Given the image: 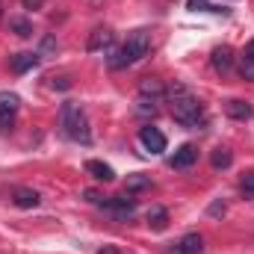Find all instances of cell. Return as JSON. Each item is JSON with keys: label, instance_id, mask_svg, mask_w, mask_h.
Here are the masks:
<instances>
[{"label": "cell", "instance_id": "1", "mask_svg": "<svg viewBox=\"0 0 254 254\" xmlns=\"http://www.w3.org/2000/svg\"><path fill=\"white\" fill-rule=\"evenodd\" d=\"M166 95H169V101H172V116H175L178 125H184V127H201L204 125V107H201V101L192 95L187 86L175 83Z\"/></svg>", "mask_w": 254, "mask_h": 254}, {"label": "cell", "instance_id": "2", "mask_svg": "<svg viewBox=\"0 0 254 254\" xmlns=\"http://www.w3.org/2000/svg\"><path fill=\"white\" fill-rule=\"evenodd\" d=\"M148 51H151V36H148V30H133V33L127 36V42L107 60V63H110V68L122 71V68H130V65H136L139 60H145Z\"/></svg>", "mask_w": 254, "mask_h": 254}, {"label": "cell", "instance_id": "3", "mask_svg": "<svg viewBox=\"0 0 254 254\" xmlns=\"http://www.w3.org/2000/svg\"><path fill=\"white\" fill-rule=\"evenodd\" d=\"M60 125H63V133L68 139H74V142H80V145H89V142H92L89 119H86V113L80 110V104L65 101L63 110H60Z\"/></svg>", "mask_w": 254, "mask_h": 254}, {"label": "cell", "instance_id": "4", "mask_svg": "<svg viewBox=\"0 0 254 254\" xmlns=\"http://www.w3.org/2000/svg\"><path fill=\"white\" fill-rule=\"evenodd\" d=\"M101 207L110 210V213H116V219H130V216L136 213V198H130V195H116V198L101 201Z\"/></svg>", "mask_w": 254, "mask_h": 254}, {"label": "cell", "instance_id": "5", "mask_svg": "<svg viewBox=\"0 0 254 254\" xmlns=\"http://www.w3.org/2000/svg\"><path fill=\"white\" fill-rule=\"evenodd\" d=\"M139 142H142V148L151 151V154H163V151H166V136H163V130H157V127H151V125L139 130Z\"/></svg>", "mask_w": 254, "mask_h": 254}, {"label": "cell", "instance_id": "6", "mask_svg": "<svg viewBox=\"0 0 254 254\" xmlns=\"http://www.w3.org/2000/svg\"><path fill=\"white\" fill-rule=\"evenodd\" d=\"M113 42H116V33L113 30H107V27H98L92 36H89V54H101V51H110L113 48Z\"/></svg>", "mask_w": 254, "mask_h": 254}, {"label": "cell", "instance_id": "7", "mask_svg": "<svg viewBox=\"0 0 254 254\" xmlns=\"http://www.w3.org/2000/svg\"><path fill=\"white\" fill-rule=\"evenodd\" d=\"M195 160H198V148L187 142V145H181V148H178V151L172 154L169 166H172V169H190V166L195 163Z\"/></svg>", "mask_w": 254, "mask_h": 254}, {"label": "cell", "instance_id": "8", "mask_svg": "<svg viewBox=\"0 0 254 254\" xmlns=\"http://www.w3.org/2000/svg\"><path fill=\"white\" fill-rule=\"evenodd\" d=\"M225 113L231 116V119H237V122H249L254 116V107L249 101H240V98H231V101H225Z\"/></svg>", "mask_w": 254, "mask_h": 254}, {"label": "cell", "instance_id": "9", "mask_svg": "<svg viewBox=\"0 0 254 254\" xmlns=\"http://www.w3.org/2000/svg\"><path fill=\"white\" fill-rule=\"evenodd\" d=\"M210 63H213V68H216L219 74H228V71L234 68V51H231L228 45H222V48H216V51H213Z\"/></svg>", "mask_w": 254, "mask_h": 254}, {"label": "cell", "instance_id": "10", "mask_svg": "<svg viewBox=\"0 0 254 254\" xmlns=\"http://www.w3.org/2000/svg\"><path fill=\"white\" fill-rule=\"evenodd\" d=\"M86 172H89L95 181H104V184L116 181V172H113V166H107V163H101V160H89V163H86Z\"/></svg>", "mask_w": 254, "mask_h": 254}, {"label": "cell", "instance_id": "11", "mask_svg": "<svg viewBox=\"0 0 254 254\" xmlns=\"http://www.w3.org/2000/svg\"><path fill=\"white\" fill-rule=\"evenodd\" d=\"M18 207H24V210H33V207H39V201H42V195L36 190H27V187H18L15 190V198H12Z\"/></svg>", "mask_w": 254, "mask_h": 254}, {"label": "cell", "instance_id": "12", "mask_svg": "<svg viewBox=\"0 0 254 254\" xmlns=\"http://www.w3.org/2000/svg\"><path fill=\"white\" fill-rule=\"evenodd\" d=\"M9 65H12L15 74H27L30 68L39 65V54H15V57L9 60Z\"/></svg>", "mask_w": 254, "mask_h": 254}, {"label": "cell", "instance_id": "13", "mask_svg": "<svg viewBox=\"0 0 254 254\" xmlns=\"http://www.w3.org/2000/svg\"><path fill=\"white\" fill-rule=\"evenodd\" d=\"M139 92H142V98L157 101V98H163V95H166V86H163L157 77H145V80L139 83Z\"/></svg>", "mask_w": 254, "mask_h": 254}, {"label": "cell", "instance_id": "14", "mask_svg": "<svg viewBox=\"0 0 254 254\" xmlns=\"http://www.w3.org/2000/svg\"><path fill=\"white\" fill-rule=\"evenodd\" d=\"M148 225H151L154 231H166V228H169V213H166V207H151V210H148Z\"/></svg>", "mask_w": 254, "mask_h": 254}, {"label": "cell", "instance_id": "15", "mask_svg": "<svg viewBox=\"0 0 254 254\" xmlns=\"http://www.w3.org/2000/svg\"><path fill=\"white\" fill-rule=\"evenodd\" d=\"M9 30H12L15 36H21V39H30V36H33V24H30L27 18H21V15H12V18H9Z\"/></svg>", "mask_w": 254, "mask_h": 254}, {"label": "cell", "instance_id": "16", "mask_svg": "<svg viewBox=\"0 0 254 254\" xmlns=\"http://www.w3.org/2000/svg\"><path fill=\"white\" fill-rule=\"evenodd\" d=\"M18 107H21V98L15 92H0V113L3 116H15Z\"/></svg>", "mask_w": 254, "mask_h": 254}, {"label": "cell", "instance_id": "17", "mask_svg": "<svg viewBox=\"0 0 254 254\" xmlns=\"http://www.w3.org/2000/svg\"><path fill=\"white\" fill-rule=\"evenodd\" d=\"M178 246L184 249V254H201L204 252V237L201 234H187Z\"/></svg>", "mask_w": 254, "mask_h": 254}, {"label": "cell", "instance_id": "18", "mask_svg": "<svg viewBox=\"0 0 254 254\" xmlns=\"http://www.w3.org/2000/svg\"><path fill=\"white\" fill-rule=\"evenodd\" d=\"M210 163H213V169H228V166L234 163V154H231L228 148H216L213 157H210Z\"/></svg>", "mask_w": 254, "mask_h": 254}, {"label": "cell", "instance_id": "19", "mask_svg": "<svg viewBox=\"0 0 254 254\" xmlns=\"http://www.w3.org/2000/svg\"><path fill=\"white\" fill-rule=\"evenodd\" d=\"M151 187V178L148 175H127V192H139Z\"/></svg>", "mask_w": 254, "mask_h": 254}, {"label": "cell", "instance_id": "20", "mask_svg": "<svg viewBox=\"0 0 254 254\" xmlns=\"http://www.w3.org/2000/svg\"><path fill=\"white\" fill-rule=\"evenodd\" d=\"M240 77L249 80V83H254V60L252 57H243V60H240Z\"/></svg>", "mask_w": 254, "mask_h": 254}, {"label": "cell", "instance_id": "21", "mask_svg": "<svg viewBox=\"0 0 254 254\" xmlns=\"http://www.w3.org/2000/svg\"><path fill=\"white\" fill-rule=\"evenodd\" d=\"M240 187H243V192H246V195H254V172L243 178V184H240Z\"/></svg>", "mask_w": 254, "mask_h": 254}, {"label": "cell", "instance_id": "22", "mask_svg": "<svg viewBox=\"0 0 254 254\" xmlns=\"http://www.w3.org/2000/svg\"><path fill=\"white\" fill-rule=\"evenodd\" d=\"M207 213H210V216H225V204H222V201H213Z\"/></svg>", "mask_w": 254, "mask_h": 254}, {"label": "cell", "instance_id": "23", "mask_svg": "<svg viewBox=\"0 0 254 254\" xmlns=\"http://www.w3.org/2000/svg\"><path fill=\"white\" fill-rule=\"evenodd\" d=\"M51 86H54V89H71V80H68V77H57Z\"/></svg>", "mask_w": 254, "mask_h": 254}, {"label": "cell", "instance_id": "24", "mask_svg": "<svg viewBox=\"0 0 254 254\" xmlns=\"http://www.w3.org/2000/svg\"><path fill=\"white\" fill-rule=\"evenodd\" d=\"M12 119H15V116H3V113H0V130H9V127H12Z\"/></svg>", "mask_w": 254, "mask_h": 254}, {"label": "cell", "instance_id": "25", "mask_svg": "<svg viewBox=\"0 0 254 254\" xmlns=\"http://www.w3.org/2000/svg\"><path fill=\"white\" fill-rule=\"evenodd\" d=\"M57 48V42H54V36H48L45 42H42V51H54Z\"/></svg>", "mask_w": 254, "mask_h": 254}, {"label": "cell", "instance_id": "26", "mask_svg": "<svg viewBox=\"0 0 254 254\" xmlns=\"http://www.w3.org/2000/svg\"><path fill=\"white\" fill-rule=\"evenodd\" d=\"M42 3H45V0H24V6H27V9H39Z\"/></svg>", "mask_w": 254, "mask_h": 254}, {"label": "cell", "instance_id": "27", "mask_svg": "<svg viewBox=\"0 0 254 254\" xmlns=\"http://www.w3.org/2000/svg\"><path fill=\"white\" fill-rule=\"evenodd\" d=\"M243 57H252V60H254V39L246 45V54H243Z\"/></svg>", "mask_w": 254, "mask_h": 254}, {"label": "cell", "instance_id": "28", "mask_svg": "<svg viewBox=\"0 0 254 254\" xmlns=\"http://www.w3.org/2000/svg\"><path fill=\"white\" fill-rule=\"evenodd\" d=\"M98 254H122V252H119V249H113V246H104Z\"/></svg>", "mask_w": 254, "mask_h": 254}, {"label": "cell", "instance_id": "29", "mask_svg": "<svg viewBox=\"0 0 254 254\" xmlns=\"http://www.w3.org/2000/svg\"><path fill=\"white\" fill-rule=\"evenodd\" d=\"M166 254H184V249H181V246H175V249H169Z\"/></svg>", "mask_w": 254, "mask_h": 254}]
</instances>
